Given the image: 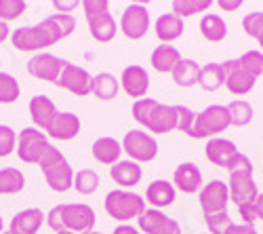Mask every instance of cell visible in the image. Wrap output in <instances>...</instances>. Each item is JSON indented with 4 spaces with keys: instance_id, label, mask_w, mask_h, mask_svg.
Returning <instances> with one entry per match:
<instances>
[{
    "instance_id": "cell-52",
    "label": "cell",
    "mask_w": 263,
    "mask_h": 234,
    "mask_svg": "<svg viewBox=\"0 0 263 234\" xmlns=\"http://www.w3.org/2000/svg\"><path fill=\"white\" fill-rule=\"evenodd\" d=\"M3 234H11V232H3Z\"/></svg>"
},
{
    "instance_id": "cell-31",
    "label": "cell",
    "mask_w": 263,
    "mask_h": 234,
    "mask_svg": "<svg viewBox=\"0 0 263 234\" xmlns=\"http://www.w3.org/2000/svg\"><path fill=\"white\" fill-rule=\"evenodd\" d=\"M198 84L204 91H217L219 87H223V84H226L223 63H206L204 68H200Z\"/></svg>"
},
{
    "instance_id": "cell-30",
    "label": "cell",
    "mask_w": 263,
    "mask_h": 234,
    "mask_svg": "<svg viewBox=\"0 0 263 234\" xmlns=\"http://www.w3.org/2000/svg\"><path fill=\"white\" fill-rule=\"evenodd\" d=\"M200 32L209 42H221L228 36V24L223 21V17L206 13L200 19Z\"/></svg>"
},
{
    "instance_id": "cell-6",
    "label": "cell",
    "mask_w": 263,
    "mask_h": 234,
    "mask_svg": "<svg viewBox=\"0 0 263 234\" xmlns=\"http://www.w3.org/2000/svg\"><path fill=\"white\" fill-rule=\"evenodd\" d=\"M82 9H84L86 21H89L91 36L97 42H109L116 36L118 28H116V21L112 13H109V5L105 0H84Z\"/></svg>"
},
{
    "instance_id": "cell-50",
    "label": "cell",
    "mask_w": 263,
    "mask_h": 234,
    "mask_svg": "<svg viewBox=\"0 0 263 234\" xmlns=\"http://www.w3.org/2000/svg\"><path fill=\"white\" fill-rule=\"evenodd\" d=\"M55 234H74V232H68V230H63V232H55Z\"/></svg>"
},
{
    "instance_id": "cell-13",
    "label": "cell",
    "mask_w": 263,
    "mask_h": 234,
    "mask_svg": "<svg viewBox=\"0 0 263 234\" xmlns=\"http://www.w3.org/2000/svg\"><path fill=\"white\" fill-rule=\"evenodd\" d=\"M120 30L128 40H139L149 30V11L143 5H130L124 9Z\"/></svg>"
},
{
    "instance_id": "cell-35",
    "label": "cell",
    "mask_w": 263,
    "mask_h": 234,
    "mask_svg": "<svg viewBox=\"0 0 263 234\" xmlns=\"http://www.w3.org/2000/svg\"><path fill=\"white\" fill-rule=\"evenodd\" d=\"M211 5H213L211 0H175L173 13L183 19V17H190V15H196V13H204Z\"/></svg>"
},
{
    "instance_id": "cell-12",
    "label": "cell",
    "mask_w": 263,
    "mask_h": 234,
    "mask_svg": "<svg viewBox=\"0 0 263 234\" xmlns=\"http://www.w3.org/2000/svg\"><path fill=\"white\" fill-rule=\"evenodd\" d=\"M57 87L68 89L70 93L78 95V97H86L91 95V84H93V76L86 72L84 68H78L74 63H65V68L61 70L59 78H57Z\"/></svg>"
},
{
    "instance_id": "cell-20",
    "label": "cell",
    "mask_w": 263,
    "mask_h": 234,
    "mask_svg": "<svg viewBox=\"0 0 263 234\" xmlns=\"http://www.w3.org/2000/svg\"><path fill=\"white\" fill-rule=\"evenodd\" d=\"M204 154H206V158H209L213 165L228 169V165H230V163L234 160V156L238 154V148H236V143L230 141V139L213 137V139H209L206 146H204Z\"/></svg>"
},
{
    "instance_id": "cell-3",
    "label": "cell",
    "mask_w": 263,
    "mask_h": 234,
    "mask_svg": "<svg viewBox=\"0 0 263 234\" xmlns=\"http://www.w3.org/2000/svg\"><path fill=\"white\" fill-rule=\"evenodd\" d=\"M133 118L152 133L177 131V110H175V105L160 103L152 97H143L133 103Z\"/></svg>"
},
{
    "instance_id": "cell-24",
    "label": "cell",
    "mask_w": 263,
    "mask_h": 234,
    "mask_svg": "<svg viewBox=\"0 0 263 234\" xmlns=\"http://www.w3.org/2000/svg\"><path fill=\"white\" fill-rule=\"evenodd\" d=\"M141 167L135 160H120L109 169V177L122 188H133L141 182Z\"/></svg>"
},
{
    "instance_id": "cell-25",
    "label": "cell",
    "mask_w": 263,
    "mask_h": 234,
    "mask_svg": "<svg viewBox=\"0 0 263 234\" xmlns=\"http://www.w3.org/2000/svg\"><path fill=\"white\" fill-rule=\"evenodd\" d=\"M145 201L154 209H164L175 203V186L164 179L152 182L145 190Z\"/></svg>"
},
{
    "instance_id": "cell-43",
    "label": "cell",
    "mask_w": 263,
    "mask_h": 234,
    "mask_svg": "<svg viewBox=\"0 0 263 234\" xmlns=\"http://www.w3.org/2000/svg\"><path fill=\"white\" fill-rule=\"evenodd\" d=\"M238 213H240V218H242V224H249V226H253V224L259 220L255 203H245V205H238Z\"/></svg>"
},
{
    "instance_id": "cell-22",
    "label": "cell",
    "mask_w": 263,
    "mask_h": 234,
    "mask_svg": "<svg viewBox=\"0 0 263 234\" xmlns=\"http://www.w3.org/2000/svg\"><path fill=\"white\" fill-rule=\"evenodd\" d=\"M154 30H156L158 40H162V45H166V42H173V40L181 38L185 26H183V19H181L179 15L164 13V15H160V17L156 19Z\"/></svg>"
},
{
    "instance_id": "cell-40",
    "label": "cell",
    "mask_w": 263,
    "mask_h": 234,
    "mask_svg": "<svg viewBox=\"0 0 263 234\" xmlns=\"http://www.w3.org/2000/svg\"><path fill=\"white\" fill-rule=\"evenodd\" d=\"M204 222H206L211 234H226V230L234 224L228 211H221V213H213V215H204Z\"/></svg>"
},
{
    "instance_id": "cell-21",
    "label": "cell",
    "mask_w": 263,
    "mask_h": 234,
    "mask_svg": "<svg viewBox=\"0 0 263 234\" xmlns=\"http://www.w3.org/2000/svg\"><path fill=\"white\" fill-rule=\"evenodd\" d=\"M45 222V213L40 209H24L11 220V234H36Z\"/></svg>"
},
{
    "instance_id": "cell-38",
    "label": "cell",
    "mask_w": 263,
    "mask_h": 234,
    "mask_svg": "<svg viewBox=\"0 0 263 234\" xmlns=\"http://www.w3.org/2000/svg\"><path fill=\"white\" fill-rule=\"evenodd\" d=\"M28 9L26 0H0V21H13L21 17Z\"/></svg>"
},
{
    "instance_id": "cell-4",
    "label": "cell",
    "mask_w": 263,
    "mask_h": 234,
    "mask_svg": "<svg viewBox=\"0 0 263 234\" xmlns=\"http://www.w3.org/2000/svg\"><path fill=\"white\" fill-rule=\"evenodd\" d=\"M228 171H230V201L238 205H245V203H255V199L259 196V190L257 184L253 179V163L249 156L245 154H236L234 160L228 165Z\"/></svg>"
},
{
    "instance_id": "cell-5",
    "label": "cell",
    "mask_w": 263,
    "mask_h": 234,
    "mask_svg": "<svg viewBox=\"0 0 263 234\" xmlns=\"http://www.w3.org/2000/svg\"><path fill=\"white\" fill-rule=\"evenodd\" d=\"M38 165L42 169V173H45V179L51 190H55V192H68L70 188H74V171L57 148L51 146Z\"/></svg>"
},
{
    "instance_id": "cell-23",
    "label": "cell",
    "mask_w": 263,
    "mask_h": 234,
    "mask_svg": "<svg viewBox=\"0 0 263 234\" xmlns=\"http://www.w3.org/2000/svg\"><path fill=\"white\" fill-rule=\"evenodd\" d=\"M78 133H80V118L72 112H59L53 127L49 129V135L53 139H61V141L74 139Z\"/></svg>"
},
{
    "instance_id": "cell-53",
    "label": "cell",
    "mask_w": 263,
    "mask_h": 234,
    "mask_svg": "<svg viewBox=\"0 0 263 234\" xmlns=\"http://www.w3.org/2000/svg\"><path fill=\"white\" fill-rule=\"evenodd\" d=\"M204 234H206V232H204Z\"/></svg>"
},
{
    "instance_id": "cell-15",
    "label": "cell",
    "mask_w": 263,
    "mask_h": 234,
    "mask_svg": "<svg viewBox=\"0 0 263 234\" xmlns=\"http://www.w3.org/2000/svg\"><path fill=\"white\" fill-rule=\"evenodd\" d=\"M139 230L145 234H181L179 222L164 215L160 209H145L139 218Z\"/></svg>"
},
{
    "instance_id": "cell-41",
    "label": "cell",
    "mask_w": 263,
    "mask_h": 234,
    "mask_svg": "<svg viewBox=\"0 0 263 234\" xmlns=\"http://www.w3.org/2000/svg\"><path fill=\"white\" fill-rule=\"evenodd\" d=\"M13 150H17V135L11 127L0 124V158L9 156Z\"/></svg>"
},
{
    "instance_id": "cell-27",
    "label": "cell",
    "mask_w": 263,
    "mask_h": 234,
    "mask_svg": "<svg viewBox=\"0 0 263 234\" xmlns=\"http://www.w3.org/2000/svg\"><path fill=\"white\" fill-rule=\"evenodd\" d=\"M181 59H183V57L179 55V51L175 49V47H171V45H160V47H156L154 53H152V57H149L154 70L160 72V74L173 72L175 66H177Z\"/></svg>"
},
{
    "instance_id": "cell-48",
    "label": "cell",
    "mask_w": 263,
    "mask_h": 234,
    "mask_svg": "<svg viewBox=\"0 0 263 234\" xmlns=\"http://www.w3.org/2000/svg\"><path fill=\"white\" fill-rule=\"evenodd\" d=\"M7 38H9V26L5 21H0V42H5Z\"/></svg>"
},
{
    "instance_id": "cell-44",
    "label": "cell",
    "mask_w": 263,
    "mask_h": 234,
    "mask_svg": "<svg viewBox=\"0 0 263 234\" xmlns=\"http://www.w3.org/2000/svg\"><path fill=\"white\" fill-rule=\"evenodd\" d=\"M226 234H259V232L255 230V226H249V224H232L226 230Z\"/></svg>"
},
{
    "instance_id": "cell-18",
    "label": "cell",
    "mask_w": 263,
    "mask_h": 234,
    "mask_svg": "<svg viewBox=\"0 0 263 234\" xmlns=\"http://www.w3.org/2000/svg\"><path fill=\"white\" fill-rule=\"evenodd\" d=\"M57 114H59L57 105L47 95H34L30 99V116H32V120H34V124L38 127V129L49 133Z\"/></svg>"
},
{
    "instance_id": "cell-47",
    "label": "cell",
    "mask_w": 263,
    "mask_h": 234,
    "mask_svg": "<svg viewBox=\"0 0 263 234\" xmlns=\"http://www.w3.org/2000/svg\"><path fill=\"white\" fill-rule=\"evenodd\" d=\"M255 207H257V215H259V220L263 222V194H259V196L255 199Z\"/></svg>"
},
{
    "instance_id": "cell-17",
    "label": "cell",
    "mask_w": 263,
    "mask_h": 234,
    "mask_svg": "<svg viewBox=\"0 0 263 234\" xmlns=\"http://www.w3.org/2000/svg\"><path fill=\"white\" fill-rule=\"evenodd\" d=\"M120 84L122 89L126 91L128 97H135L137 101L143 99L147 95V89H149V76L147 72L137 66V63H133V66H128L122 70V76H120Z\"/></svg>"
},
{
    "instance_id": "cell-33",
    "label": "cell",
    "mask_w": 263,
    "mask_h": 234,
    "mask_svg": "<svg viewBox=\"0 0 263 234\" xmlns=\"http://www.w3.org/2000/svg\"><path fill=\"white\" fill-rule=\"evenodd\" d=\"M228 112H230V122L236 127H247L253 120V105L242 99L232 101L228 105Z\"/></svg>"
},
{
    "instance_id": "cell-37",
    "label": "cell",
    "mask_w": 263,
    "mask_h": 234,
    "mask_svg": "<svg viewBox=\"0 0 263 234\" xmlns=\"http://www.w3.org/2000/svg\"><path fill=\"white\" fill-rule=\"evenodd\" d=\"M19 97V82L15 76L0 72V103H13Z\"/></svg>"
},
{
    "instance_id": "cell-11",
    "label": "cell",
    "mask_w": 263,
    "mask_h": 234,
    "mask_svg": "<svg viewBox=\"0 0 263 234\" xmlns=\"http://www.w3.org/2000/svg\"><path fill=\"white\" fill-rule=\"evenodd\" d=\"M200 201V209L204 215H213V213H221L228 211V203H230V186L221 179H213L209 182L198 194Z\"/></svg>"
},
{
    "instance_id": "cell-26",
    "label": "cell",
    "mask_w": 263,
    "mask_h": 234,
    "mask_svg": "<svg viewBox=\"0 0 263 234\" xmlns=\"http://www.w3.org/2000/svg\"><path fill=\"white\" fill-rule=\"evenodd\" d=\"M120 154H122V143H118L114 137H99L93 143V156L101 165L114 167L116 163H120Z\"/></svg>"
},
{
    "instance_id": "cell-49",
    "label": "cell",
    "mask_w": 263,
    "mask_h": 234,
    "mask_svg": "<svg viewBox=\"0 0 263 234\" xmlns=\"http://www.w3.org/2000/svg\"><path fill=\"white\" fill-rule=\"evenodd\" d=\"M3 228H5V222H3V215H0V234H3Z\"/></svg>"
},
{
    "instance_id": "cell-34",
    "label": "cell",
    "mask_w": 263,
    "mask_h": 234,
    "mask_svg": "<svg viewBox=\"0 0 263 234\" xmlns=\"http://www.w3.org/2000/svg\"><path fill=\"white\" fill-rule=\"evenodd\" d=\"M74 188L78 194H93L95 190L99 188V175L95 171H91V169H82V171H78L74 175Z\"/></svg>"
},
{
    "instance_id": "cell-42",
    "label": "cell",
    "mask_w": 263,
    "mask_h": 234,
    "mask_svg": "<svg viewBox=\"0 0 263 234\" xmlns=\"http://www.w3.org/2000/svg\"><path fill=\"white\" fill-rule=\"evenodd\" d=\"M175 110H177V131L187 133L196 120V114L187 108V105H175Z\"/></svg>"
},
{
    "instance_id": "cell-46",
    "label": "cell",
    "mask_w": 263,
    "mask_h": 234,
    "mask_svg": "<svg viewBox=\"0 0 263 234\" xmlns=\"http://www.w3.org/2000/svg\"><path fill=\"white\" fill-rule=\"evenodd\" d=\"M219 7H221L223 11H234V9H238L240 5H242V3H240V0H232V3H228V0H219V3H217Z\"/></svg>"
},
{
    "instance_id": "cell-19",
    "label": "cell",
    "mask_w": 263,
    "mask_h": 234,
    "mask_svg": "<svg viewBox=\"0 0 263 234\" xmlns=\"http://www.w3.org/2000/svg\"><path fill=\"white\" fill-rule=\"evenodd\" d=\"M173 186L175 190H179L183 194H194L202 190V171L194 163H183L175 169L173 173Z\"/></svg>"
},
{
    "instance_id": "cell-28",
    "label": "cell",
    "mask_w": 263,
    "mask_h": 234,
    "mask_svg": "<svg viewBox=\"0 0 263 234\" xmlns=\"http://www.w3.org/2000/svg\"><path fill=\"white\" fill-rule=\"evenodd\" d=\"M120 91V80H116L109 72H101L97 76H93V84H91V93L103 101L114 99Z\"/></svg>"
},
{
    "instance_id": "cell-2",
    "label": "cell",
    "mask_w": 263,
    "mask_h": 234,
    "mask_svg": "<svg viewBox=\"0 0 263 234\" xmlns=\"http://www.w3.org/2000/svg\"><path fill=\"white\" fill-rule=\"evenodd\" d=\"M95 211L84 203H68L57 205L49 211L47 224L55 232H74V234H89L95 228Z\"/></svg>"
},
{
    "instance_id": "cell-1",
    "label": "cell",
    "mask_w": 263,
    "mask_h": 234,
    "mask_svg": "<svg viewBox=\"0 0 263 234\" xmlns=\"http://www.w3.org/2000/svg\"><path fill=\"white\" fill-rule=\"evenodd\" d=\"M74 28L76 19L70 13H53L36 26L15 30L11 34V42L17 51H40L68 38L74 32Z\"/></svg>"
},
{
    "instance_id": "cell-39",
    "label": "cell",
    "mask_w": 263,
    "mask_h": 234,
    "mask_svg": "<svg viewBox=\"0 0 263 234\" xmlns=\"http://www.w3.org/2000/svg\"><path fill=\"white\" fill-rule=\"evenodd\" d=\"M238 61L253 78L263 74V53L261 51H247L242 57H238Z\"/></svg>"
},
{
    "instance_id": "cell-45",
    "label": "cell",
    "mask_w": 263,
    "mask_h": 234,
    "mask_svg": "<svg viewBox=\"0 0 263 234\" xmlns=\"http://www.w3.org/2000/svg\"><path fill=\"white\" fill-rule=\"evenodd\" d=\"M112 234H139V230L137 228H133L130 224H120V226H116L114 228V232Z\"/></svg>"
},
{
    "instance_id": "cell-8",
    "label": "cell",
    "mask_w": 263,
    "mask_h": 234,
    "mask_svg": "<svg viewBox=\"0 0 263 234\" xmlns=\"http://www.w3.org/2000/svg\"><path fill=\"white\" fill-rule=\"evenodd\" d=\"M230 124L232 122H230L228 105H209L200 114H196V120L187 135L194 139H206V137L213 139V135L226 131Z\"/></svg>"
},
{
    "instance_id": "cell-29",
    "label": "cell",
    "mask_w": 263,
    "mask_h": 234,
    "mask_svg": "<svg viewBox=\"0 0 263 234\" xmlns=\"http://www.w3.org/2000/svg\"><path fill=\"white\" fill-rule=\"evenodd\" d=\"M173 74V80L179 84V87H194L196 82H198L200 78V66L196 63L194 59H181L177 66H175V70L171 72Z\"/></svg>"
},
{
    "instance_id": "cell-10",
    "label": "cell",
    "mask_w": 263,
    "mask_h": 234,
    "mask_svg": "<svg viewBox=\"0 0 263 234\" xmlns=\"http://www.w3.org/2000/svg\"><path fill=\"white\" fill-rule=\"evenodd\" d=\"M122 150L135 163H149L158 154L156 139L147 135L145 131H128L122 139Z\"/></svg>"
},
{
    "instance_id": "cell-14",
    "label": "cell",
    "mask_w": 263,
    "mask_h": 234,
    "mask_svg": "<svg viewBox=\"0 0 263 234\" xmlns=\"http://www.w3.org/2000/svg\"><path fill=\"white\" fill-rule=\"evenodd\" d=\"M65 59H59L51 53H38L28 61V72L38 78V80H47V82H57L61 70L65 68Z\"/></svg>"
},
{
    "instance_id": "cell-9",
    "label": "cell",
    "mask_w": 263,
    "mask_h": 234,
    "mask_svg": "<svg viewBox=\"0 0 263 234\" xmlns=\"http://www.w3.org/2000/svg\"><path fill=\"white\" fill-rule=\"evenodd\" d=\"M51 148L47 135L34 129V127H26L17 137V156L24 163H40L45 152Z\"/></svg>"
},
{
    "instance_id": "cell-16",
    "label": "cell",
    "mask_w": 263,
    "mask_h": 234,
    "mask_svg": "<svg viewBox=\"0 0 263 234\" xmlns=\"http://www.w3.org/2000/svg\"><path fill=\"white\" fill-rule=\"evenodd\" d=\"M223 70H226V87L234 95H247L255 87V78L240 66L238 59L223 61Z\"/></svg>"
},
{
    "instance_id": "cell-36",
    "label": "cell",
    "mask_w": 263,
    "mask_h": 234,
    "mask_svg": "<svg viewBox=\"0 0 263 234\" xmlns=\"http://www.w3.org/2000/svg\"><path fill=\"white\" fill-rule=\"evenodd\" d=\"M242 30L253 36L257 42H259V47L263 49V13L261 11H253L249 15H245L242 19Z\"/></svg>"
},
{
    "instance_id": "cell-7",
    "label": "cell",
    "mask_w": 263,
    "mask_h": 234,
    "mask_svg": "<svg viewBox=\"0 0 263 234\" xmlns=\"http://www.w3.org/2000/svg\"><path fill=\"white\" fill-rule=\"evenodd\" d=\"M103 207L107 211L109 218H114L118 222H128L133 218H141L145 213V201L128 190H112L105 194Z\"/></svg>"
},
{
    "instance_id": "cell-51",
    "label": "cell",
    "mask_w": 263,
    "mask_h": 234,
    "mask_svg": "<svg viewBox=\"0 0 263 234\" xmlns=\"http://www.w3.org/2000/svg\"><path fill=\"white\" fill-rule=\"evenodd\" d=\"M89 234H103V232H89Z\"/></svg>"
},
{
    "instance_id": "cell-32",
    "label": "cell",
    "mask_w": 263,
    "mask_h": 234,
    "mask_svg": "<svg viewBox=\"0 0 263 234\" xmlns=\"http://www.w3.org/2000/svg\"><path fill=\"white\" fill-rule=\"evenodd\" d=\"M26 186L24 173L15 167L0 169V194H17Z\"/></svg>"
}]
</instances>
